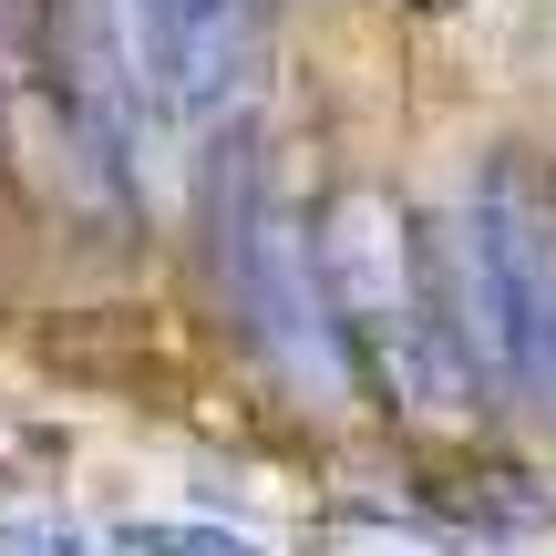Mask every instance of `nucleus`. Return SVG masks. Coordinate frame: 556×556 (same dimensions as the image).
I'll return each instance as SVG.
<instances>
[{
  "label": "nucleus",
  "mask_w": 556,
  "mask_h": 556,
  "mask_svg": "<svg viewBox=\"0 0 556 556\" xmlns=\"http://www.w3.org/2000/svg\"><path fill=\"white\" fill-rule=\"evenodd\" d=\"M330 319L351 340V371L381 381V402L422 422H454L475 402V340H464V299H454V248L381 186L330 197L309 238Z\"/></svg>",
  "instance_id": "1"
},
{
  "label": "nucleus",
  "mask_w": 556,
  "mask_h": 556,
  "mask_svg": "<svg viewBox=\"0 0 556 556\" xmlns=\"http://www.w3.org/2000/svg\"><path fill=\"white\" fill-rule=\"evenodd\" d=\"M206 217H217V289H227V309H238V330L258 340L309 402H351L361 371H351V340H340V319H330V289H319L309 227L278 197V176L258 165L248 135L206 144Z\"/></svg>",
  "instance_id": "2"
},
{
  "label": "nucleus",
  "mask_w": 556,
  "mask_h": 556,
  "mask_svg": "<svg viewBox=\"0 0 556 556\" xmlns=\"http://www.w3.org/2000/svg\"><path fill=\"white\" fill-rule=\"evenodd\" d=\"M454 299H464V340L505 392L536 402V361H546V319H556V197L526 155H484L454 217Z\"/></svg>",
  "instance_id": "3"
},
{
  "label": "nucleus",
  "mask_w": 556,
  "mask_h": 556,
  "mask_svg": "<svg viewBox=\"0 0 556 556\" xmlns=\"http://www.w3.org/2000/svg\"><path fill=\"white\" fill-rule=\"evenodd\" d=\"M165 124H176L186 144H227L248 135V114H258V83H268V0H186L176 31H165Z\"/></svg>",
  "instance_id": "4"
},
{
  "label": "nucleus",
  "mask_w": 556,
  "mask_h": 556,
  "mask_svg": "<svg viewBox=\"0 0 556 556\" xmlns=\"http://www.w3.org/2000/svg\"><path fill=\"white\" fill-rule=\"evenodd\" d=\"M124 546H135V556H268L258 536H238V526H197V516H155V526H124Z\"/></svg>",
  "instance_id": "5"
},
{
  "label": "nucleus",
  "mask_w": 556,
  "mask_h": 556,
  "mask_svg": "<svg viewBox=\"0 0 556 556\" xmlns=\"http://www.w3.org/2000/svg\"><path fill=\"white\" fill-rule=\"evenodd\" d=\"M124 11H135V41H144V73H155V62H165V31H176V11H186V0H124ZM155 93H165V83H155Z\"/></svg>",
  "instance_id": "6"
},
{
  "label": "nucleus",
  "mask_w": 556,
  "mask_h": 556,
  "mask_svg": "<svg viewBox=\"0 0 556 556\" xmlns=\"http://www.w3.org/2000/svg\"><path fill=\"white\" fill-rule=\"evenodd\" d=\"M536 402L556 413V319H546V361H536Z\"/></svg>",
  "instance_id": "7"
}]
</instances>
